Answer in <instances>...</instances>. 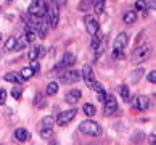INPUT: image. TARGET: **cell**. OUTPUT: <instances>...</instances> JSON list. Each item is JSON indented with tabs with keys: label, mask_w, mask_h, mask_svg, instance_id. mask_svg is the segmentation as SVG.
<instances>
[{
	"label": "cell",
	"mask_w": 156,
	"mask_h": 145,
	"mask_svg": "<svg viewBox=\"0 0 156 145\" xmlns=\"http://www.w3.org/2000/svg\"><path fill=\"white\" fill-rule=\"evenodd\" d=\"M80 78L84 79L85 85L92 89V85H94V82H95V74H94V69H92L90 65H84L82 73H80Z\"/></svg>",
	"instance_id": "cell-8"
},
{
	"label": "cell",
	"mask_w": 156,
	"mask_h": 145,
	"mask_svg": "<svg viewBox=\"0 0 156 145\" xmlns=\"http://www.w3.org/2000/svg\"><path fill=\"white\" fill-rule=\"evenodd\" d=\"M103 103H105V114H113L118 110V100L114 98V95H106Z\"/></svg>",
	"instance_id": "cell-10"
},
{
	"label": "cell",
	"mask_w": 156,
	"mask_h": 145,
	"mask_svg": "<svg viewBox=\"0 0 156 145\" xmlns=\"http://www.w3.org/2000/svg\"><path fill=\"white\" fill-rule=\"evenodd\" d=\"M48 18V26L50 27H56L58 26V23H60V5L56 3V0H51V3H50V7L47 8V15H45Z\"/></svg>",
	"instance_id": "cell-2"
},
{
	"label": "cell",
	"mask_w": 156,
	"mask_h": 145,
	"mask_svg": "<svg viewBox=\"0 0 156 145\" xmlns=\"http://www.w3.org/2000/svg\"><path fill=\"white\" fill-rule=\"evenodd\" d=\"M47 8H48V5L44 0H32V3L29 5V15L42 18V16L47 15Z\"/></svg>",
	"instance_id": "cell-4"
},
{
	"label": "cell",
	"mask_w": 156,
	"mask_h": 145,
	"mask_svg": "<svg viewBox=\"0 0 156 145\" xmlns=\"http://www.w3.org/2000/svg\"><path fill=\"white\" fill-rule=\"evenodd\" d=\"M31 69H32L34 73H37L39 69H40V65H39L37 60H32V61H31Z\"/></svg>",
	"instance_id": "cell-34"
},
{
	"label": "cell",
	"mask_w": 156,
	"mask_h": 145,
	"mask_svg": "<svg viewBox=\"0 0 156 145\" xmlns=\"http://www.w3.org/2000/svg\"><path fill=\"white\" fill-rule=\"evenodd\" d=\"M44 55H45V47H42V45H39V47H37V58L44 56Z\"/></svg>",
	"instance_id": "cell-38"
},
{
	"label": "cell",
	"mask_w": 156,
	"mask_h": 145,
	"mask_svg": "<svg viewBox=\"0 0 156 145\" xmlns=\"http://www.w3.org/2000/svg\"><path fill=\"white\" fill-rule=\"evenodd\" d=\"M127 42H129V37H127L126 32H119L116 39H114V49L116 50H124L127 47Z\"/></svg>",
	"instance_id": "cell-11"
},
{
	"label": "cell",
	"mask_w": 156,
	"mask_h": 145,
	"mask_svg": "<svg viewBox=\"0 0 156 145\" xmlns=\"http://www.w3.org/2000/svg\"><path fill=\"white\" fill-rule=\"evenodd\" d=\"M143 68H138V69H135V71H132L130 73V81L132 82H138V81L142 79V76H143Z\"/></svg>",
	"instance_id": "cell-19"
},
{
	"label": "cell",
	"mask_w": 156,
	"mask_h": 145,
	"mask_svg": "<svg viewBox=\"0 0 156 145\" xmlns=\"http://www.w3.org/2000/svg\"><path fill=\"white\" fill-rule=\"evenodd\" d=\"M60 79L63 81V84H74L80 79V73L74 71V69H68V71H63L60 74Z\"/></svg>",
	"instance_id": "cell-7"
},
{
	"label": "cell",
	"mask_w": 156,
	"mask_h": 145,
	"mask_svg": "<svg viewBox=\"0 0 156 145\" xmlns=\"http://www.w3.org/2000/svg\"><path fill=\"white\" fill-rule=\"evenodd\" d=\"M147 79H148V81H150V82H151V84H154V82H156V71H154V69H153L151 73H148Z\"/></svg>",
	"instance_id": "cell-35"
},
{
	"label": "cell",
	"mask_w": 156,
	"mask_h": 145,
	"mask_svg": "<svg viewBox=\"0 0 156 145\" xmlns=\"http://www.w3.org/2000/svg\"><path fill=\"white\" fill-rule=\"evenodd\" d=\"M80 90L79 89H73V90H69L68 94H66V102L69 103V105H76V103L79 102V98H80Z\"/></svg>",
	"instance_id": "cell-12"
},
{
	"label": "cell",
	"mask_w": 156,
	"mask_h": 145,
	"mask_svg": "<svg viewBox=\"0 0 156 145\" xmlns=\"http://www.w3.org/2000/svg\"><path fill=\"white\" fill-rule=\"evenodd\" d=\"M82 111L89 116V118H92L95 113H97V108H95V105H92V103H85V105L82 107Z\"/></svg>",
	"instance_id": "cell-18"
},
{
	"label": "cell",
	"mask_w": 156,
	"mask_h": 145,
	"mask_svg": "<svg viewBox=\"0 0 156 145\" xmlns=\"http://www.w3.org/2000/svg\"><path fill=\"white\" fill-rule=\"evenodd\" d=\"M76 114H77V110H76V108H71V110H66V111H61V113L58 114V118H56V123H58L60 126H66V124H69L74 118H76Z\"/></svg>",
	"instance_id": "cell-6"
},
{
	"label": "cell",
	"mask_w": 156,
	"mask_h": 145,
	"mask_svg": "<svg viewBox=\"0 0 156 145\" xmlns=\"http://www.w3.org/2000/svg\"><path fill=\"white\" fill-rule=\"evenodd\" d=\"M36 31H31V29H26V34H24V37H26V40L27 42H32L34 39H36Z\"/></svg>",
	"instance_id": "cell-30"
},
{
	"label": "cell",
	"mask_w": 156,
	"mask_h": 145,
	"mask_svg": "<svg viewBox=\"0 0 156 145\" xmlns=\"http://www.w3.org/2000/svg\"><path fill=\"white\" fill-rule=\"evenodd\" d=\"M48 23L47 21H40V24H39V27H37V31H36V34L40 37V39H45L47 37V32H48Z\"/></svg>",
	"instance_id": "cell-16"
},
{
	"label": "cell",
	"mask_w": 156,
	"mask_h": 145,
	"mask_svg": "<svg viewBox=\"0 0 156 145\" xmlns=\"http://www.w3.org/2000/svg\"><path fill=\"white\" fill-rule=\"evenodd\" d=\"M92 89H94L95 92H101V90H105V89H103V85H101L100 82H97V81L94 82V85H92Z\"/></svg>",
	"instance_id": "cell-36"
},
{
	"label": "cell",
	"mask_w": 156,
	"mask_h": 145,
	"mask_svg": "<svg viewBox=\"0 0 156 145\" xmlns=\"http://www.w3.org/2000/svg\"><path fill=\"white\" fill-rule=\"evenodd\" d=\"M0 39H2V34H0Z\"/></svg>",
	"instance_id": "cell-44"
},
{
	"label": "cell",
	"mask_w": 156,
	"mask_h": 145,
	"mask_svg": "<svg viewBox=\"0 0 156 145\" xmlns=\"http://www.w3.org/2000/svg\"><path fill=\"white\" fill-rule=\"evenodd\" d=\"M154 7H156V5H154V0H151V2H150V8L154 10Z\"/></svg>",
	"instance_id": "cell-42"
},
{
	"label": "cell",
	"mask_w": 156,
	"mask_h": 145,
	"mask_svg": "<svg viewBox=\"0 0 156 145\" xmlns=\"http://www.w3.org/2000/svg\"><path fill=\"white\" fill-rule=\"evenodd\" d=\"M121 97H122L126 102L129 100V97H130V92H129V87H127V85H121Z\"/></svg>",
	"instance_id": "cell-28"
},
{
	"label": "cell",
	"mask_w": 156,
	"mask_h": 145,
	"mask_svg": "<svg viewBox=\"0 0 156 145\" xmlns=\"http://www.w3.org/2000/svg\"><path fill=\"white\" fill-rule=\"evenodd\" d=\"M56 92H58V82H50L48 85H47V95H55Z\"/></svg>",
	"instance_id": "cell-23"
},
{
	"label": "cell",
	"mask_w": 156,
	"mask_h": 145,
	"mask_svg": "<svg viewBox=\"0 0 156 145\" xmlns=\"http://www.w3.org/2000/svg\"><path fill=\"white\" fill-rule=\"evenodd\" d=\"M7 2H11V0H7Z\"/></svg>",
	"instance_id": "cell-46"
},
{
	"label": "cell",
	"mask_w": 156,
	"mask_h": 145,
	"mask_svg": "<svg viewBox=\"0 0 156 145\" xmlns=\"http://www.w3.org/2000/svg\"><path fill=\"white\" fill-rule=\"evenodd\" d=\"M122 20H124L126 24H134V23L137 21V13H135V11H127Z\"/></svg>",
	"instance_id": "cell-17"
},
{
	"label": "cell",
	"mask_w": 156,
	"mask_h": 145,
	"mask_svg": "<svg viewBox=\"0 0 156 145\" xmlns=\"http://www.w3.org/2000/svg\"><path fill=\"white\" fill-rule=\"evenodd\" d=\"M98 42H100V40H98L97 37H94V40H92V49H94V50L97 49V45H98Z\"/></svg>",
	"instance_id": "cell-40"
},
{
	"label": "cell",
	"mask_w": 156,
	"mask_h": 145,
	"mask_svg": "<svg viewBox=\"0 0 156 145\" xmlns=\"http://www.w3.org/2000/svg\"><path fill=\"white\" fill-rule=\"evenodd\" d=\"M15 44H16V37L15 36H10L7 39V42H5V50L10 52V50H13L15 49Z\"/></svg>",
	"instance_id": "cell-21"
},
{
	"label": "cell",
	"mask_w": 156,
	"mask_h": 145,
	"mask_svg": "<svg viewBox=\"0 0 156 145\" xmlns=\"http://www.w3.org/2000/svg\"><path fill=\"white\" fill-rule=\"evenodd\" d=\"M0 13H2V8H0Z\"/></svg>",
	"instance_id": "cell-45"
},
{
	"label": "cell",
	"mask_w": 156,
	"mask_h": 145,
	"mask_svg": "<svg viewBox=\"0 0 156 145\" xmlns=\"http://www.w3.org/2000/svg\"><path fill=\"white\" fill-rule=\"evenodd\" d=\"M20 74H21L23 79H31V78L34 76V71L31 69V66H27V68H23Z\"/></svg>",
	"instance_id": "cell-22"
},
{
	"label": "cell",
	"mask_w": 156,
	"mask_h": 145,
	"mask_svg": "<svg viewBox=\"0 0 156 145\" xmlns=\"http://www.w3.org/2000/svg\"><path fill=\"white\" fill-rule=\"evenodd\" d=\"M150 53H151V45H150V44L140 45V47H137L134 50V53H132V63L140 65L142 61H145L147 58L150 56Z\"/></svg>",
	"instance_id": "cell-3"
},
{
	"label": "cell",
	"mask_w": 156,
	"mask_h": 145,
	"mask_svg": "<svg viewBox=\"0 0 156 145\" xmlns=\"http://www.w3.org/2000/svg\"><path fill=\"white\" fill-rule=\"evenodd\" d=\"M148 142L154 145V142H156V136H154V134H151V136H150V140H148Z\"/></svg>",
	"instance_id": "cell-41"
},
{
	"label": "cell",
	"mask_w": 156,
	"mask_h": 145,
	"mask_svg": "<svg viewBox=\"0 0 156 145\" xmlns=\"http://www.w3.org/2000/svg\"><path fill=\"white\" fill-rule=\"evenodd\" d=\"M65 2H66V0H58V2H56V3L60 5V3H65Z\"/></svg>",
	"instance_id": "cell-43"
},
{
	"label": "cell",
	"mask_w": 156,
	"mask_h": 145,
	"mask_svg": "<svg viewBox=\"0 0 156 145\" xmlns=\"http://www.w3.org/2000/svg\"><path fill=\"white\" fill-rule=\"evenodd\" d=\"M111 56H113V60H122V58H124V50H116V49H114Z\"/></svg>",
	"instance_id": "cell-31"
},
{
	"label": "cell",
	"mask_w": 156,
	"mask_h": 145,
	"mask_svg": "<svg viewBox=\"0 0 156 145\" xmlns=\"http://www.w3.org/2000/svg\"><path fill=\"white\" fill-rule=\"evenodd\" d=\"M135 8L140 10V11H145L148 8V3L145 2V0H137V2H135Z\"/></svg>",
	"instance_id": "cell-29"
},
{
	"label": "cell",
	"mask_w": 156,
	"mask_h": 145,
	"mask_svg": "<svg viewBox=\"0 0 156 145\" xmlns=\"http://www.w3.org/2000/svg\"><path fill=\"white\" fill-rule=\"evenodd\" d=\"M137 108L140 110V111H147V110L150 108V98L147 95H140L137 97V102H135Z\"/></svg>",
	"instance_id": "cell-13"
},
{
	"label": "cell",
	"mask_w": 156,
	"mask_h": 145,
	"mask_svg": "<svg viewBox=\"0 0 156 145\" xmlns=\"http://www.w3.org/2000/svg\"><path fill=\"white\" fill-rule=\"evenodd\" d=\"M5 102H7V92L0 89V105H5Z\"/></svg>",
	"instance_id": "cell-33"
},
{
	"label": "cell",
	"mask_w": 156,
	"mask_h": 145,
	"mask_svg": "<svg viewBox=\"0 0 156 145\" xmlns=\"http://www.w3.org/2000/svg\"><path fill=\"white\" fill-rule=\"evenodd\" d=\"M87 5H90V0H82V3L79 5V10H80V11H85Z\"/></svg>",
	"instance_id": "cell-37"
},
{
	"label": "cell",
	"mask_w": 156,
	"mask_h": 145,
	"mask_svg": "<svg viewBox=\"0 0 156 145\" xmlns=\"http://www.w3.org/2000/svg\"><path fill=\"white\" fill-rule=\"evenodd\" d=\"M94 10L97 15H101L103 11H105V0H98V2L94 5Z\"/></svg>",
	"instance_id": "cell-24"
},
{
	"label": "cell",
	"mask_w": 156,
	"mask_h": 145,
	"mask_svg": "<svg viewBox=\"0 0 156 145\" xmlns=\"http://www.w3.org/2000/svg\"><path fill=\"white\" fill-rule=\"evenodd\" d=\"M21 94H23V89H21L20 85H16V87H13V89H11V97H13L15 100H20Z\"/></svg>",
	"instance_id": "cell-27"
},
{
	"label": "cell",
	"mask_w": 156,
	"mask_h": 145,
	"mask_svg": "<svg viewBox=\"0 0 156 145\" xmlns=\"http://www.w3.org/2000/svg\"><path fill=\"white\" fill-rule=\"evenodd\" d=\"M55 124V116H45V118H42V123H40V127H51Z\"/></svg>",
	"instance_id": "cell-20"
},
{
	"label": "cell",
	"mask_w": 156,
	"mask_h": 145,
	"mask_svg": "<svg viewBox=\"0 0 156 145\" xmlns=\"http://www.w3.org/2000/svg\"><path fill=\"white\" fill-rule=\"evenodd\" d=\"M79 131L82 132V134L85 136H92V137H98L101 136V126L95 123V121L92 119H85L82 121V123L79 124Z\"/></svg>",
	"instance_id": "cell-1"
},
{
	"label": "cell",
	"mask_w": 156,
	"mask_h": 145,
	"mask_svg": "<svg viewBox=\"0 0 156 145\" xmlns=\"http://www.w3.org/2000/svg\"><path fill=\"white\" fill-rule=\"evenodd\" d=\"M84 23H85V29H87V32L90 34V36H97L98 29H100V23H98V20L95 18V16L85 15Z\"/></svg>",
	"instance_id": "cell-5"
},
{
	"label": "cell",
	"mask_w": 156,
	"mask_h": 145,
	"mask_svg": "<svg viewBox=\"0 0 156 145\" xmlns=\"http://www.w3.org/2000/svg\"><path fill=\"white\" fill-rule=\"evenodd\" d=\"M27 44H29V42H27V40H26V37L23 36L20 40H16V44H15V49H13V50H23V49H24Z\"/></svg>",
	"instance_id": "cell-25"
},
{
	"label": "cell",
	"mask_w": 156,
	"mask_h": 145,
	"mask_svg": "<svg viewBox=\"0 0 156 145\" xmlns=\"http://www.w3.org/2000/svg\"><path fill=\"white\" fill-rule=\"evenodd\" d=\"M27 58L32 61V60H37V47H34L29 50V55H27Z\"/></svg>",
	"instance_id": "cell-32"
},
{
	"label": "cell",
	"mask_w": 156,
	"mask_h": 145,
	"mask_svg": "<svg viewBox=\"0 0 156 145\" xmlns=\"http://www.w3.org/2000/svg\"><path fill=\"white\" fill-rule=\"evenodd\" d=\"M105 98H106V94H105V90L98 92V100H100V102H105Z\"/></svg>",
	"instance_id": "cell-39"
},
{
	"label": "cell",
	"mask_w": 156,
	"mask_h": 145,
	"mask_svg": "<svg viewBox=\"0 0 156 145\" xmlns=\"http://www.w3.org/2000/svg\"><path fill=\"white\" fill-rule=\"evenodd\" d=\"M51 134H53L51 127H40V137L42 139H50Z\"/></svg>",
	"instance_id": "cell-26"
},
{
	"label": "cell",
	"mask_w": 156,
	"mask_h": 145,
	"mask_svg": "<svg viewBox=\"0 0 156 145\" xmlns=\"http://www.w3.org/2000/svg\"><path fill=\"white\" fill-rule=\"evenodd\" d=\"M74 63H76V55L74 53H71V52H66L65 55H63V58H61V61L56 65V69H65V68H71V66H74Z\"/></svg>",
	"instance_id": "cell-9"
},
{
	"label": "cell",
	"mask_w": 156,
	"mask_h": 145,
	"mask_svg": "<svg viewBox=\"0 0 156 145\" xmlns=\"http://www.w3.org/2000/svg\"><path fill=\"white\" fill-rule=\"evenodd\" d=\"M5 81H8V82H15V84H21L23 82V78H21V74L20 73H15V71H11V73H7L3 76Z\"/></svg>",
	"instance_id": "cell-15"
},
{
	"label": "cell",
	"mask_w": 156,
	"mask_h": 145,
	"mask_svg": "<svg viewBox=\"0 0 156 145\" xmlns=\"http://www.w3.org/2000/svg\"><path fill=\"white\" fill-rule=\"evenodd\" d=\"M15 139L18 142H26V140H29V132H27V129H24V127H18V129L15 131Z\"/></svg>",
	"instance_id": "cell-14"
}]
</instances>
